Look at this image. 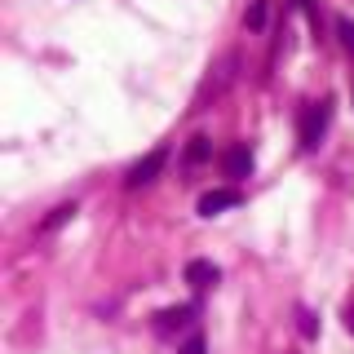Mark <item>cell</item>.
Masks as SVG:
<instances>
[{"label": "cell", "mask_w": 354, "mask_h": 354, "mask_svg": "<svg viewBox=\"0 0 354 354\" xmlns=\"http://www.w3.org/2000/svg\"><path fill=\"white\" fill-rule=\"evenodd\" d=\"M243 22H248L252 31H261V27H266V0H252L248 14H243Z\"/></svg>", "instance_id": "obj_8"}, {"label": "cell", "mask_w": 354, "mask_h": 354, "mask_svg": "<svg viewBox=\"0 0 354 354\" xmlns=\"http://www.w3.org/2000/svg\"><path fill=\"white\" fill-rule=\"evenodd\" d=\"M191 315H195V306H173V310H160V315H155V328H160V332H173V328L191 324Z\"/></svg>", "instance_id": "obj_6"}, {"label": "cell", "mask_w": 354, "mask_h": 354, "mask_svg": "<svg viewBox=\"0 0 354 354\" xmlns=\"http://www.w3.org/2000/svg\"><path fill=\"white\" fill-rule=\"evenodd\" d=\"M328 115H332L328 102H310L306 106V115H301V147L306 151L319 147V138H324V129H328Z\"/></svg>", "instance_id": "obj_1"}, {"label": "cell", "mask_w": 354, "mask_h": 354, "mask_svg": "<svg viewBox=\"0 0 354 354\" xmlns=\"http://www.w3.org/2000/svg\"><path fill=\"white\" fill-rule=\"evenodd\" d=\"M204 350H208V346H204V337H186L177 354H204Z\"/></svg>", "instance_id": "obj_12"}, {"label": "cell", "mask_w": 354, "mask_h": 354, "mask_svg": "<svg viewBox=\"0 0 354 354\" xmlns=\"http://www.w3.org/2000/svg\"><path fill=\"white\" fill-rule=\"evenodd\" d=\"M239 191L235 186H217V191H208V195H199V217H217V213H226V208H239Z\"/></svg>", "instance_id": "obj_3"}, {"label": "cell", "mask_w": 354, "mask_h": 354, "mask_svg": "<svg viewBox=\"0 0 354 354\" xmlns=\"http://www.w3.org/2000/svg\"><path fill=\"white\" fill-rule=\"evenodd\" d=\"M208 151H213V147H208V138H191V147H186V160H191V164H204Z\"/></svg>", "instance_id": "obj_9"}, {"label": "cell", "mask_w": 354, "mask_h": 354, "mask_svg": "<svg viewBox=\"0 0 354 354\" xmlns=\"http://www.w3.org/2000/svg\"><path fill=\"white\" fill-rule=\"evenodd\" d=\"M337 31H341V44H346V49L354 53V22H350V18H341V22H337Z\"/></svg>", "instance_id": "obj_11"}, {"label": "cell", "mask_w": 354, "mask_h": 354, "mask_svg": "<svg viewBox=\"0 0 354 354\" xmlns=\"http://www.w3.org/2000/svg\"><path fill=\"white\" fill-rule=\"evenodd\" d=\"M346 328H350V332H354V306H350V310H346Z\"/></svg>", "instance_id": "obj_13"}, {"label": "cell", "mask_w": 354, "mask_h": 354, "mask_svg": "<svg viewBox=\"0 0 354 354\" xmlns=\"http://www.w3.org/2000/svg\"><path fill=\"white\" fill-rule=\"evenodd\" d=\"M297 328H301V337H315V332H319V324H315L310 310H297Z\"/></svg>", "instance_id": "obj_10"}, {"label": "cell", "mask_w": 354, "mask_h": 354, "mask_svg": "<svg viewBox=\"0 0 354 354\" xmlns=\"http://www.w3.org/2000/svg\"><path fill=\"white\" fill-rule=\"evenodd\" d=\"M164 164H169V151H151L147 155V160H138V164H133V169H129V177H124V186H129V191H138V186H147V182H155V177H160L164 173Z\"/></svg>", "instance_id": "obj_2"}, {"label": "cell", "mask_w": 354, "mask_h": 354, "mask_svg": "<svg viewBox=\"0 0 354 354\" xmlns=\"http://www.w3.org/2000/svg\"><path fill=\"white\" fill-rule=\"evenodd\" d=\"M71 217H75V204H58V208H53L49 217L40 221V230H44V235H49V230H58L62 221H71Z\"/></svg>", "instance_id": "obj_7"}, {"label": "cell", "mask_w": 354, "mask_h": 354, "mask_svg": "<svg viewBox=\"0 0 354 354\" xmlns=\"http://www.w3.org/2000/svg\"><path fill=\"white\" fill-rule=\"evenodd\" d=\"M221 169H226V177H248V173H252V151H248V147H235V151H226Z\"/></svg>", "instance_id": "obj_5"}, {"label": "cell", "mask_w": 354, "mask_h": 354, "mask_svg": "<svg viewBox=\"0 0 354 354\" xmlns=\"http://www.w3.org/2000/svg\"><path fill=\"white\" fill-rule=\"evenodd\" d=\"M221 279V270L213 261H186V283H195V288H213Z\"/></svg>", "instance_id": "obj_4"}]
</instances>
